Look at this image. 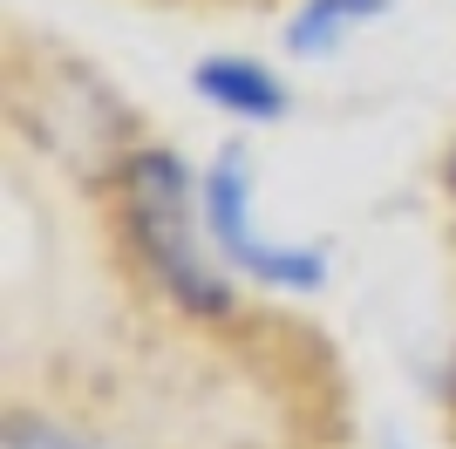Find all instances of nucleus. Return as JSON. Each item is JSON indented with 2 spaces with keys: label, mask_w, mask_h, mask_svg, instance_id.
I'll return each instance as SVG.
<instances>
[{
  "label": "nucleus",
  "mask_w": 456,
  "mask_h": 449,
  "mask_svg": "<svg viewBox=\"0 0 456 449\" xmlns=\"http://www.w3.org/2000/svg\"><path fill=\"white\" fill-rule=\"evenodd\" d=\"M0 449H116V443L76 429V422H55V415H7Z\"/></svg>",
  "instance_id": "obj_5"
},
{
  "label": "nucleus",
  "mask_w": 456,
  "mask_h": 449,
  "mask_svg": "<svg viewBox=\"0 0 456 449\" xmlns=\"http://www.w3.org/2000/svg\"><path fill=\"white\" fill-rule=\"evenodd\" d=\"M395 0H293V14L280 20V48L293 61H321L341 41H354L362 28H375Z\"/></svg>",
  "instance_id": "obj_4"
},
{
  "label": "nucleus",
  "mask_w": 456,
  "mask_h": 449,
  "mask_svg": "<svg viewBox=\"0 0 456 449\" xmlns=\"http://www.w3.org/2000/svg\"><path fill=\"white\" fill-rule=\"evenodd\" d=\"M191 95H198L205 110L232 116V123H252V130H266V123H280V116L293 110L286 75L273 69V61H259V55H232V48H218V55H205L191 69Z\"/></svg>",
  "instance_id": "obj_2"
},
{
  "label": "nucleus",
  "mask_w": 456,
  "mask_h": 449,
  "mask_svg": "<svg viewBox=\"0 0 456 449\" xmlns=\"http://www.w3.org/2000/svg\"><path fill=\"white\" fill-rule=\"evenodd\" d=\"M205 170H191L171 143L136 136L110 157V218L123 259L171 314L184 320H232L239 273L218 259L205 232Z\"/></svg>",
  "instance_id": "obj_1"
},
{
  "label": "nucleus",
  "mask_w": 456,
  "mask_h": 449,
  "mask_svg": "<svg viewBox=\"0 0 456 449\" xmlns=\"http://www.w3.org/2000/svg\"><path fill=\"white\" fill-rule=\"evenodd\" d=\"M443 191H450V205H456V143H450V157H443Z\"/></svg>",
  "instance_id": "obj_6"
},
{
  "label": "nucleus",
  "mask_w": 456,
  "mask_h": 449,
  "mask_svg": "<svg viewBox=\"0 0 456 449\" xmlns=\"http://www.w3.org/2000/svg\"><path fill=\"white\" fill-rule=\"evenodd\" d=\"M198 191H205L211 245H218V259L239 273V259L266 239V232H259V211H252V164L239 157V150H225V157H211V170H205V184H198Z\"/></svg>",
  "instance_id": "obj_3"
},
{
  "label": "nucleus",
  "mask_w": 456,
  "mask_h": 449,
  "mask_svg": "<svg viewBox=\"0 0 456 449\" xmlns=\"http://www.w3.org/2000/svg\"><path fill=\"white\" fill-rule=\"evenodd\" d=\"M443 402L456 409V355H450V374H443Z\"/></svg>",
  "instance_id": "obj_7"
}]
</instances>
